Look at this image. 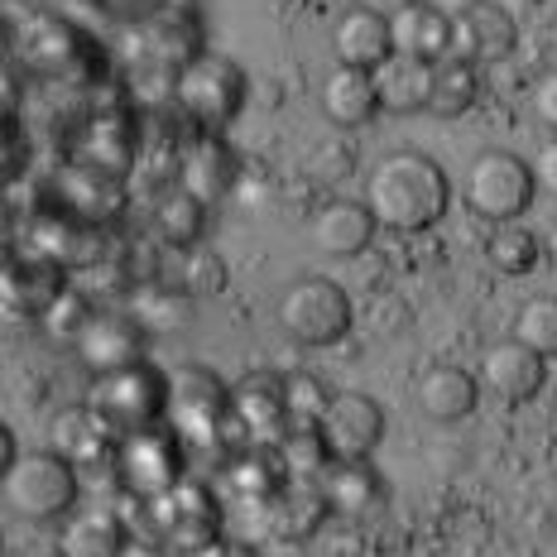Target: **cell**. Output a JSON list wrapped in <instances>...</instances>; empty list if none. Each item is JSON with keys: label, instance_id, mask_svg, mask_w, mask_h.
Segmentation results:
<instances>
[{"label": "cell", "instance_id": "484cf974", "mask_svg": "<svg viewBox=\"0 0 557 557\" xmlns=\"http://www.w3.org/2000/svg\"><path fill=\"white\" fill-rule=\"evenodd\" d=\"M121 543V524L111 515H77L63 533V557H115Z\"/></svg>", "mask_w": 557, "mask_h": 557}, {"label": "cell", "instance_id": "e0dca14e", "mask_svg": "<svg viewBox=\"0 0 557 557\" xmlns=\"http://www.w3.org/2000/svg\"><path fill=\"white\" fill-rule=\"evenodd\" d=\"M375 212L366 202H327L318 216H312V246L332 260H351L361 255L370 240H375Z\"/></svg>", "mask_w": 557, "mask_h": 557}, {"label": "cell", "instance_id": "8d00e7d4", "mask_svg": "<svg viewBox=\"0 0 557 557\" xmlns=\"http://www.w3.org/2000/svg\"><path fill=\"white\" fill-rule=\"evenodd\" d=\"M548 49H553V58H557V15H553V25H548Z\"/></svg>", "mask_w": 557, "mask_h": 557}, {"label": "cell", "instance_id": "e575fe53", "mask_svg": "<svg viewBox=\"0 0 557 557\" xmlns=\"http://www.w3.org/2000/svg\"><path fill=\"white\" fill-rule=\"evenodd\" d=\"M202 557H255V553L250 548H226V543H212Z\"/></svg>", "mask_w": 557, "mask_h": 557}, {"label": "cell", "instance_id": "8992f818", "mask_svg": "<svg viewBox=\"0 0 557 557\" xmlns=\"http://www.w3.org/2000/svg\"><path fill=\"white\" fill-rule=\"evenodd\" d=\"M173 97H178V107L188 111L207 135H216L222 125L236 121L240 107H246V73L222 53L188 58L178 83H173Z\"/></svg>", "mask_w": 557, "mask_h": 557}, {"label": "cell", "instance_id": "277c9868", "mask_svg": "<svg viewBox=\"0 0 557 557\" xmlns=\"http://www.w3.org/2000/svg\"><path fill=\"white\" fill-rule=\"evenodd\" d=\"M533 193H539V178H533V164L509 149H485V154L471 159L467 169V202L475 216L505 226L519 222V216L533 207Z\"/></svg>", "mask_w": 557, "mask_h": 557}, {"label": "cell", "instance_id": "8fae6325", "mask_svg": "<svg viewBox=\"0 0 557 557\" xmlns=\"http://www.w3.org/2000/svg\"><path fill=\"white\" fill-rule=\"evenodd\" d=\"M481 389L495 394V399L505 404H524L533 394L543 389V380H548V361H543L539 351H529L519 336H509V342H491L481 351Z\"/></svg>", "mask_w": 557, "mask_h": 557}, {"label": "cell", "instance_id": "83f0119b", "mask_svg": "<svg viewBox=\"0 0 557 557\" xmlns=\"http://www.w3.org/2000/svg\"><path fill=\"white\" fill-rule=\"evenodd\" d=\"M278 457H284L288 475H308V471H327L332 467V447L327 437L318 433V428H298V433H284V447H278Z\"/></svg>", "mask_w": 557, "mask_h": 557}, {"label": "cell", "instance_id": "ba28073f", "mask_svg": "<svg viewBox=\"0 0 557 557\" xmlns=\"http://www.w3.org/2000/svg\"><path fill=\"white\" fill-rule=\"evenodd\" d=\"M318 433L327 437L336 461H370V451L385 443V409L370 394H332L327 413L318 418Z\"/></svg>", "mask_w": 557, "mask_h": 557}, {"label": "cell", "instance_id": "1f68e13d", "mask_svg": "<svg viewBox=\"0 0 557 557\" xmlns=\"http://www.w3.org/2000/svg\"><path fill=\"white\" fill-rule=\"evenodd\" d=\"M533 178H539V193L557 197V135L543 139L539 154H533Z\"/></svg>", "mask_w": 557, "mask_h": 557}, {"label": "cell", "instance_id": "7402d4cb", "mask_svg": "<svg viewBox=\"0 0 557 557\" xmlns=\"http://www.w3.org/2000/svg\"><path fill=\"white\" fill-rule=\"evenodd\" d=\"M49 433H53V451H63L73 467H87V461H97V457H115V443H121V437L101 423L97 409H63L53 418Z\"/></svg>", "mask_w": 557, "mask_h": 557}, {"label": "cell", "instance_id": "30bf717a", "mask_svg": "<svg viewBox=\"0 0 557 557\" xmlns=\"http://www.w3.org/2000/svg\"><path fill=\"white\" fill-rule=\"evenodd\" d=\"M231 413V389L207 366H183L169 375V418L188 433H216Z\"/></svg>", "mask_w": 557, "mask_h": 557}, {"label": "cell", "instance_id": "4316f807", "mask_svg": "<svg viewBox=\"0 0 557 557\" xmlns=\"http://www.w3.org/2000/svg\"><path fill=\"white\" fill-rule=\"evenodd\" d=\"M515 336L529 346V351H539L543 361H553L557 356V298L553 294L529 298L515 318Z\"/></svg>", "mask_w": 557, "mask_h": 557}, {"label": "cell", "instance_id": "d590c367", "mask_svg": "<svg viewBox=\"0 0 557 557\" xmlns=\"http://www.w3.org/2000/svg\"><path fill=\"white\" fill-rule=\"evenodd\" d=\"M543 250H548V260L557 264V222L548 226V236H543Z\"/></svg>", "mask_w": 557, "mask_h": 557}, {"label": "cell", "instance_id": "cb8c5ba5", "mask_svg": "<svg viewBox=\"0 0 557 557\" xmlns=\"http://www.w3.org/2000/svg\"><path fill=\"white\" fill-rule=\"evenodd\" d=\"M5 294H10V304L25 308V312H49L58 298H63V278H58L53 264L29 260V264H15V270H10Z\"/></svg>", "mask_w": 557, "mask_h": 557}, {"label": "cell", "instance_id": "3957f363", "mask_svg": "<svg viewBox=\"0 0 557 557\" xmlns=\"http://www.w3.org/2000/svg\"><path fill=\"white\" fill-rule=\"evenodd\" d=\"M91 409L101 413V423L115 437L159 428L169 418V375H159L145 361L131 370H115V375H101L97 389H91Z\"/></svg>", "mask_w": 557, "mask_h": 557}, {"label": "cell", "instance_id": "6da1fadb", "mask_svg": "<svg viewBox=\"0 0 557 557\" xmlns=\"http://www.w3.org/2000/svg\"><path fill=\"white\" fill-rule=\"evenodd\" d=\"M451 202L447 173L418 149H394L366 178V207L385 231H428L443 222Z\"/></svg>", "mask_w": 557, "mask_h": 557}, {"label": "cell", "instance_id": "f35d334b", "mask_svg": "<svg viewBox=\"0 0 557 557\" xmlns=\"http://www.w3.org/2000/svg\"><path fill=\"white\" fill-rule=\"evenodd\" d=\"M553 533H557V519H553Z\"/></svg>", "mask_w": 557, "mask_h": 557}, {"label": "cell", "instance_id": "4dcf8cb0", "mask_svg": "<svg viewBox=\"0 0 557 557\" xmlns=\"http://www.w3.org/2000/svg\"><path fill=\"white\" fill-rule=\"evenodd\" d=\"M533 115H539L543 125H553V135H557V67L533 83Z\"/></svg>", "mask_w": 557, "mask_h": 557}, {"label": "cell", "instance_id": "ac0fdd59", "mask_svg": "<svg viewBox=\"0 0 557 557\" xmlns=\"http://www.w3.org/2000/svg\"><path fill=\"white\" fill-rule=\"evenodd\" d=\"M385 481L370 461H332L327 475H322V500H327L332 515L366 519L385 505Z\"/></svg>", "mask_w": 557, "mask_h": 557}, {"label": "cell", "instance_id": "f546056e", "mask_svg": "<svg viewBox=\"0 0 557 557\" xmlns=\"http://www.w3.org/2000/svg\"><path fill=\"white\" fill-rule=\"evenodd\" d=\"M159 226H164V236H169V240L188 246V240H197V231H202V202H197L193 193L169 197L164 212H159Z\"/></svg>", "mask_w": 557, "mask_h": 557}, {"label": "cell", "instance_id": "4fadbf2b", "mask_svg": "<svg viewBox=\"0 0 557 557\" xmlns=\"http://www.w3.org/2000/svg\"><path fill=\"white\" fill-rule=\"evenodd\" d=\"M332 49H336V63L342 67H366V73H375L394 53V29L380 10H346L332 29Z\"/></svg>", "mask_w": 557, "mask_h": 557}, {"label": "cell", "instance_id": "d4e9b609", "mask_svg": "<svg viewBox=\"0 0 557 557\" xmlns=\"http://www.w3.org/2000/svg\"><path fill=\"white\" fill-rule=\"evenodd\" d=\"M539 250H543V240L533 236L529 226H519V222H505V226H495V236L485 240V260H491V270H500V274H529L533 264H539Z\"/></svg>", "mask_w": 557, "mask_h": 557}, {"label": "cell", "instance_id": "74e56055", "mask_svg": "<svg viewBox=\"0 0 557 557\" xmlns=\"http://www.w3.org/2000/svg\"><path fill=\"white\" fill-rule=\"evenodd\" d=\"M553 423H557V394H553Z\"/></svg>", "mask_w": 557, "mask_h": 557}, {"label": "cell", "instance_id": "52a82bcc", "mask_svg": "<svg viewBox=\"0 0 557 557\" xmlns=\"http://www.w3.org/2000/svg\"><path fill=\"white\" fill-rule=\"evenodd\" d=\"M115 481L125 485L139 500H159V495L178 491L183 485V447L169 428H145L115 443Z\"/></svg>", "mask_w": 557, "mask_h": 557}, {"label": "cell", "instance_id": "603a6c76", "mask_svg": "<svg viewBox=\"0 0 557 557\" xmlns=\"http://www.w3.org/2000/svg\"><path fill=\"white\" fill-rule=\"evenodd\" d=\"M475 97H481V73H475V63L451 53L433 67V97H428V111L433 115H461L475 107Z\"/></svg>", "mask_w": 557, "mask_h": 557}, {"label": "cell", "instance_id": "836d02e7", "mask_svg": "<svg viewBox=\"0 0 557 557\" xmlns=\"http://www.w3.org/2000/svg\"><path fill=\"white\" fill-rule=\"evenodd\" d=\"M423 5L443 10L447 20H461V15H467V10H475V5H481V0H423Z\"/></svg>", "mask_w": 557, "mask_h": 557}, {"label": "cell", "instance_id": "7c38bea8", "mask_svg": "<svg viewBox=\"0 0 557 557\" xmlns=\"http://www.w3.org/2000/svg\"><path fill=\"white\" fill-rule=\"evenodd\" d=\"M515 39H519V29L509 20V10L491 5V0H481L461 20H451V53L467 58V63H500L515 49Z\"/></svg>", "mask_w": 557, "mask_h": 557}, {"label": "cell", "instance_id": "9c48e42d", "mask_svg": "<svg viewBox=\"0 0 557 557\" xmlns=\"http://www.w3.org/2000/svg\"><path fill=\"white\" fill-rule=\"evenodd\" d=\"M73 346H77V361L97 380L115 375V370H131L145 361V322L131 318V312H91Z\"/></svg>", "mask_w": 557, "mask_h": 557}, {"label": "cell", "instance_id": "d6a6232c", "mask_svg": "<svg viewBox=\"0 0 557 557\" xmlns=\"http://www.w3.org/2000/svg\"><path fill=\"white\" fill-rule=\"evenodd\" d=\"M115 557H169L164 553V543H149V539H125L121 543V553Z\"/></svg>", "mask_w": 557, "mask_h": 557}, {"label": "cell", "instance_id": "44dd1931", "mask_svg": "<svg viewBox=\"0 0 557 557\" xmlns=\"http://www.w3.org/2000/svg\"><path fill=\"white\" fill-rule=\"evenodd\" d=\"M178 173H183V193H193L197 202H222L231 183H236V154L216 135H202L188 145Z\"/></svg>", "mask_w": 557, "mask_h": 557}, {"label": "cell", "instance_id": "2e32d148", "mask_svg": "<svg viewBox=\"0 0 557 557\" xmlns=\"http://www.w3.org/2000/svg\"><path fill=\"white\" fill-rule=\"evenodd\" d=\"M322 111H327L332 125H346V131H361L370 125L380 111V87H375V73L366 67H342L336 63L322 83Z\"/></svg>", "mask_w": 557, "mask_h": 557}, {"label": "cell", "instance_id": "d6986e66", "mask_svg": "<svg viewBox=\"0 0 557 557\" xmlns=\"http://www.w3.org/2000/svg\"><path fill=\"white\" fill-rule=\"evenodd\" d=\"M433 67H437V63H423V58H409V53H389L385 63L375 67L380 107H385V111H394V115H413V111H428V97H433Z\"/></svg>", "mask_w": 557, "mask_h": 557}, {"label": "cell", "instance_id": "9a60e30c", "mask_svg": "<svg viewBox=\"0 0 557 557\" xmlns=\"http://www.w3.org/2000/svg\"><path fill=\"white\" fill-rule=\"evenodd\" d=\"M389 29H394V53L423 58V63L451 58V20L443 10L423 5V0H404L389 15Z\"/></svg>", "mask_w": 557, "mask_h": 557}, {"label": "cell", "instance_id": "5b68a950", "mask_svg": "<svg viewBox=\"0 0 557 557\" xmlns=\"http://www.w3.org/2000/svg\"><path fill=\"white\" fill-rule=\"evenodd\" d=\"M278 327L298 346H336L351 332V298H346L342 284H332L322 274L294 278L278 298Z\"/></svg>", "mask_w": 557, "mask_h": 557}, {"label": "cell", "instance_id": "7a4b0ae2", "mask_svg": "<svg viewBox=\"0 0 557 557\" xmlns=\"http://www.w3.org/2000/svg\"><path fill=\"white\" fill-rule=\"evenodd\" d=\"M77 505V467L63 451H20L5 467V509L15 519L44 524Z\"/></svg>", "mask_w": 557, "mask_h": 557}, {"label": "cell", "instance_id": "5bb4252c", "mask_svg": "<svg viewBox=\"0 0 557 557\" xmlns=\"http://www.w3.org/2000/svg\"><path fill=\"white\" fill-rule=\"evenodd\" d=\"M231 413L255 437H270L288 423V375H264L255 370L231 389Z\"/></svg>", "mask_w": 557, "mask_h": 557}, {"label": "cell", "instance_id": "ffe728a7", "mask_svg": "<svg viewBox=\"0 0 557 557\" xmlns=\"http://www.w3.org/2000/svg\"><path fill=\"white\" fill-rule=\"evenodd\" d=\"M475 404H481V380L461 366H433L418 380V409L437 423H457L475 413Z\"/></svg>", "mask_w": 557, "mask_h": 557}, {"label": "cell", "instance_id": "f1b7e54d", "mask_svg": "<svg viewBox=\"0 0 557 557\" xmlns=\"http://www.w3.org/2000/svg\"><path fill=\"white\" fill-rule=\"evenodd\" d=\"M327 404H332V394L322 389L318 375H288V418H294L298 428H318Z\"/></svg>", "mask_w": 557, "mask_h": 557}]
</instances>
